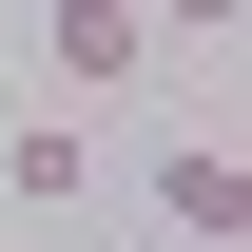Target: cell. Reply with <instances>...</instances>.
<instances>
[{"label": "cell", "mask_w": 252, "mask_h": 252, "mask_svg": "<svg viewBox=\"0 0 252 252\" xmlns=\"http://www.w3.org/2000/svg\"><path fill=\"white\" fill-rule=\"evenodd\" d=\"M39 78L59 97H136L156 78V20H136V0H39Z\"/></svg>", "instance_id": "obj_1"}, {"label": "cell", "mask_w": 252, "mask_h": 252, "mask_svg": "<svg viewBox=\"0 0 252 252\" xmlns=\"http://www.w3.org/2000/svg\"><path fill=\"white\" fill-rule=\"evenodd\" d=\"M156 214H175V252H233V214H252V156H233V136H175V156H156Z\"/></svg>", "instance_id": "obj_2"}, {"label": "cell", "mask_w": 252, "mask_h": 252, "mask_svg": "<svg viewBox=\"0 0 252 252\" xmlns=\"http://www.w3.org/2000/svg\"><path fill=\"white\" fill-rule=\"evenodd\" d=\"M0 194H20V214H78V194H97V136H78V97L0 136Z\"/></svg>", "instance_id": "obj_3"}, {"label": "cell", "mask_w": 252, "mask_h": 252, "mask_svg": "<svg viewBox=\"0 0 252 252\" xmlns=\"http://www.w3.org/2000/svg\"><path fill=\"white\" fill-rule=\"evenodd\" d=\"M136 20H175V39H233V0H136Z\"/></svg>", "instance_id": "obj_4"}]
</instances>
